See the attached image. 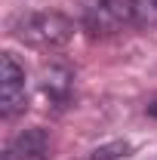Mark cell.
Wrapping results in <instances>:
<instances>
[{"label":"cell","instance_id":"obj_7","mask_svg":"<svg viewBox=\"0 0 157 160\" xmlns=\"http://www.w3.org/2000/svg\"><path fill=\"white\" fill-rule=\"evenodd\" d=\"M136 19L154 25L157 22V0H136Z\"/></svg>","mask_w":157,"mask_h":160},{"label":"cell","instance_id":"obj_3","mask_svg":"<svg viewBox=\"0 0 157 160\" xmlns=\"http://www.w3.org/2000/svg\"><path fill=\"white\" fill-rule=\"evenodd\" d=\"M28 102V89H25V68H22L13 52L0 56V114L13 117L19 114Z\"/></svg>","mask_w":157,"mask_h":160},{"label":"cell","instance_id":"obj_1","mask_svg":"<svg viewBox=\"0 0 157 160\" xmlns=\"http://www.w3.org/2000/svg\"><path fill=\"white\" fill-rule=\"evenodd\" d=\"M13 34L37 49H56L74 37V22L62 12H28L13 22Z\"/></svg>","mask_w":157,"mask_h":160},{"label":"cell","instance_id":"obj_2","mask_svg":"<svg viewBox=\"0 0 157 160\" xmlns=\"http://www.w3.org/2000/svg\"><path fill=\"white\" fill-rule=\"evenodd\" d=\"M80 19L93 34H117L136 22V0H83Z\"/></svg>","mask_w":157,"mask_h":160},{"label":"cell","instance_id":"obj_5","mask_svg":"<svg viewBox=\"0 0 157 160\" xmlns=\"http://www.w3.org/2000/svg\"><path fill=\"white\" fill-rule=\"evenodd\" d=\"M68 80H71L68 71L46 68V71H43V89H46V92H53L56 99H65V92H68Z\"/></svg>","mask_w":157,"mask_h":160},{"label":"cell","instance_id":"obj_8","mask_svg":"<svg viewBox=\"0 0 157 160\" xmlns=\"http://www.w3.org/2000/svg\"><path fill=\"white\" fill-rule=\"evenodd\" d=\"M148 114H151V117H157V99L151 102V105H148Z\"/></svg>","mask_w":157,"mask_h":160},{"label":"cell","instance_id":"obj_6","mask_svg":"<svg viewBox=\"0 0 157 160\" xmlns=\"http://www.w3.org/2000/svg\"><path fill=\"white\" fill-rule=\"evenodd\" d=\"M126 154H129V145L126 142H111V145L96 148L89 160H120V157H126Z\"/></svg>","mask_w":157,"mask_h":160},{"label":"cell","instance_id":"obj_4","mask_svg":"<svg viewBox=\"0 0 157 160\" xmlns=\"http://www.w3.org/2000/svg\"><path fill=\"white\" fill-rule=\"evenodd\" d=\"M46 148H49L46 132L40 126H34V129H25L22 136L13 139V145L6 148V157L3 160H40L46 154Z\"/></svg>","mask_w":157,"mask_h":160}]
</instances>
